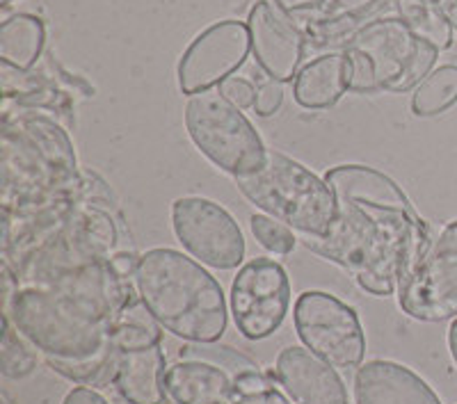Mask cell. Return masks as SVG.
<instances>
[{"label": "cell", "mask_w": 457, "mask_h": 404, "mask_svg": "<svg viewBox=\"0 0 457 404\" xmlns=\"http://www.w3.org/2000/svg\"><path fill=\"white\" fill-rule=\"evenodd\" d=\"M329 234L304 235V247L348 269L359 288L375 297L398 291L400 276L426 251L430 228L411 203H378L337 194Z\"/></svg>", "instance_id": "1"}, {"label": "cell", "mask_w": 457, "mask_h": 404, "mask_svg": "<svg viewBox=\"0 0 457 404\" xmlns=\"http://www.w3.org/2000/svg\"><path fill=\"white\" fill-rule=\"evenodd\" d=\"M133 281L151 316L171 336L187 342H218L227 332L222 285L202 263L177 249H149L140 256Z\"/></svg>", "instance_id": "2"}, {"label": "cell", "mask_w": 457, "mask_h": 404, "mask_svg": "<svg viewBox=\"0 0 457 404\" xmlns=\"http://www.w3.org/2000/svg\"><path fill=\"white\" fill-rule=\"evenodd\" d=\"M234 181L259 210L300 234L325 235L337 222V194L329 183L279 151H268L259 171Z\"/></svg>", "instance_id": "3"}, {"label": "cell", "mask_w": 457, "mask_h": 404, "mask_svg": "<svg viewBox=\"0 0 457 404\" xmlns=\"http://www.w3.org/2000/svg\"><path fill=\"white\" fill-rule=\"evenodd\" d=\"M186 128L193 144L228 177H247L265 165L268 149L261 135L220 87L187 99Z\"/></svg>", "instance_id": "4"}, {"label": "cell", "mask_w": 457, "mask_h": 404, "mask_svg": "<svg viewBox=\"0 0 457 404\" xmlns=\"http://www.w3.org/2000/svg\"><path fill=\"white\" fill-rule=\"evenodd\" d=\"M117 348L114 389L129 404H165L167 361L161 348L162 326L151 316L140 295L120 313L112 329Z\"/></svg>", "instance_id": "5"}, {"label": "cell", "mask_w": 457, "mask_h": 404, "mask_svg": "<svg viewBox=\"0 0 457 404\" xmlns=\"http://www.w3.org/2000/svg\"><path fill=\"white\" fill-rule=\"evenodd\" d=\"M343 51L361 53L373 67L378 92L416 89L435 71L439 48L411 32L403 19H379L359 32Z\"/></svg>", "instance_id": "6"}, {"label": "cell", "mask_w": 457, "mask_h": 404, "mask_svg": "<svg viewBox=\"0 0 457 404\" xmlns=\"http://www.w3.org/2000/svg\"><path fill=\"white\" fill-rule=\"evenodd\" d=\"M395 295L403 313L414 320L457 317V219L448 222L403 272Z\"/></svg>", "instance_id": "7"}, {"label": "cell", "mask_w": 457, "mask_h": 404, "mask_svg": "<svg viewBox=\"0 0 457 404\" xmlns=\"http://www.w3.org/2000/svg\"><path fill=\"white\" fill-rule=\"evenodd\" d=\"M295 332L304 348L338 370L361 366L366 354L364 326L357 311L322 291L302 293L293 309Z\"/></svg>", "instance_id": "8"}, {"label": "cell", "mask_w": 457, "mask_h": 404, "mask_svg": "<svg viewBox=\"0 0 457 404\" xmlns=\"http://www.w3.org/2000/svg\"><path fill=\"white\" fill-rule=\"evenodd\" d=\"M171 228L187 254L213 269H236L245 260V235L227 208L204 197L171 203Z\"/></svg>", "instance_id": "9"}, {"label": "cell", "mask_w": 457, "mask_h": 404, "mask_svg": "<svg viewBox=\"0 0 457 404\" xmlns=\"http://www.w3.org/2000/svg\"><path fill=\"white\" fill-rule=\"evenodd\" d=\"M228 304L236 329L247 341H263L284 325L291 309V279L275 259H252L234 276Z\"/></svg>", "instance_id": "10"}, {"label": "cell", "mask_w": 457, "mask_h": 404, "mask_svg": "<svg viewBox=\"0 0 457 404\" xmlns=\"http://www.w3.org/2000/svg\"><path fill=\"white\" fill-rule=\"evenodd\" d=\"M252 53L250 26L236 19L218 21L199 32L179 60V87L187 96L215 89L238 71Z\"/></svg>", "instance_id": "11"}, {"label": "cell", "mask_w": 457, "mask_h": 404, "mask_svg": "<svg viewBox=\"0 0 457 404\" xmlns=\"http://www.w3.org/2000/svg\"><path fill=\"white\" fill-rule=\"evenodd\" d=\"M252 35V53L268 78L279 83L293 80L300 71L307 37L288 19L275 0H259L247 19Z\"/></svg>", "instance_id": "12"}, {"label": "cell", "mask_w": 457, "mask_h": 404, "mask_svg": "<svg viewBox=\"0 0 457 404\" xmlns=\"http://www.w3.org/2000/svg\"><path fill=\"white\" fill-rule=\"evenodd\" d=\"M275 379L295 404H350V395L334 366L307 348L281 350Z\"/></svg>", "instance_id": "13"}, {"label": "cell", "mask_w": 457, "mask_h": 404, "mask_svg": "<svg viewBox=\"0 0 457 404\" xmlns=\"http://www.w3.org/2000/svg\"><path fill=\"white\" fill-rule=\"evenodd\" d=\"M357 404H442L430 383L414 370L395 361L364 363L354 375Z\"/></svg>", "instance_id": "14"}, {"label": "cell", "mask_w": 457, "mask_h": 404, "mask_svg": "<svg viewBox=\"0 0 457 404\" xmlns=\"http://www.w3.org/2000/svg\"><path fill=\"white\" fill-rule=\"evenodd\" d=\"M167 398L174 404H234V375L204 359H179L167 366Z\"/></svg>", "instance_id": "15"}, {"label": "cell", "mask_w": 457, "mask_h": 404, "mask_svg": "<svg viewBox=\"0 0 457 404\" xmlns=\"http://www.w3.org/2000/svg\"><path fill=\"white\" fill-rule=\"evenodd\" d=\"M353 62L345 51L325 53L297 71L293 83L295 103L304 110H325L337 105L343 94L350 92Z\"/></svg>", "instance_id": "16"}, {"label": "cell", "mask_w": 457, "mask_h": 404, "mask_svg": "<svg viewBox=\"0 0 457 404\" xmlns=\"http://www.w3.org/2000/svg\"><path fill=\"white\" fill-rule=\"evenodd\" d=\"M46 44V28L32 14H16L0 26V60L19 71H32Z\"/></svg>", "instance_id": "17"}, {"label": "cell", "mask_w": 457, "mask_h": 404, "mask_svg": "<svg viewBox=\"0 0 457 404\" xmlns=\"http://www.w3.org/2000/svg\"><path fill=\"white\" fill-rule=\"evenodd\" d=\"M457 103V67L444 64L414 89L411 110L416 117H435Z\"/></svg>", "instance_id": "18"}, {"label": "cell", "mask_w": 457, "mask_h": 404, "mask_svg": "<svg viewBox=\"0 0 457 404\" xmlns=\"http://www.w3.org/2000/svg\"><path fill=\"white\" fill-rule=\"evenodd\" d=\"M395 7L398 16L411 28V32L435 44L439 51L451 48L453 26L430 5V0H395Z\"/></svg>", "instance_id": "19"}, {"label": "cell", "mask_w": 457, "mask_h": 404, "mask_svg": "<svg viewBox=\"0 0 457 404\" xmlns=\"http://www.w3.org/2000/svg\"><path fill=\"white\" fill-rule=\"evenodd\" d=\"M30 341H23L12 317L3 313V345H0V370L10 379H21L35 373L39 354Z\"/></svg>", "instance_id": "20"}, {"label": "cell", "mask_w": 457, "mask_h": 404, "mask_svg": "<svg viewBox=\"0 0 457 404\" xmlns=\"http://www.w3.org/2000/svg\"><path fill=\"white\" fill-rule=\"evenodd\" d=\"M234 383V404H295L275 386V373H263L261 368L243 370L236 375Z\"/></svg>", "instance_id": "21"}, {"label": "cell", "mask_w": 457, "mask_h": 404, "mask_svg": "<svg viewBox=\"0 0 457 404\" xmlns=\"http://www.w3.org/2000/svg\"><path fill=\"white\" fill-rule=\"evenodd\" d=\"M250 227L261 247H265L272 254H291L295 249L297 238L293 235V228L286 227L279 219L270 218V215H252Z\"/></svg>", "instance_id": "22"}, {"label": "cell", "mask_w": 457, "mask_h": 404, "mask_svg": "<svg viewBox=\"0 0 457 404\" xmlns=\"http://www.w3.org/2000/svg\"><path fill=\"white\" fill-rule=\"evenodd\" d=\"M281 103H284V87L279 80L268 78L256 87L254 110L259 117H272L275 112H279Z\"/></svg>", "instance_id": "23"}, {"label": "cell", "mask_w": 457, "mask_h": 404, "mask_svg": "<svg viewBox=\"0 0 457 404\" xmlns=\"http://www.w3.org/2000/svg\"><path fill=\"white\" fill-rule=\"evenodd\" d=\"M220 92L227 96L234 105H238L240 110L245 108H254L256 101V87L247 78H238V76H231V78L224 80L220 85Z\"/></svg>", "instance_id": "24"}, {"label": "cell", "mask_w": 457, "mask_h": 404, "mask_svg": "<svg viewBox=\"0 0 457 404\" xmlns=\"http://www.w3.org/2000/svg\"><path fill=\"white\" fill-rule=\"evenodd\" d=\"M110 263H112V268L117 269L124 279H136L140 256L130 254V251H120V254L110 256Z\"/></svg>", "instance_id": "25"}, {"label": "cell", "mask_w": 457, "mask_h": 404, "mask_svg": "<svg viewBox=\"0 0 457 404\" xmlns=\"http://www.w3.org/2000/svg\"><path fill=\"white\" fill-rule=\"evenodd\" d=\"M62 404H110L99 391L89 389V386H79V389H73L71 393L64 398Z\"/></svg>", "instance_id": "26"}, {"label": "cell", "mask_w": 457, "mask_h": 404, "mask_svg": "<svg viewBox=\"0 0 457 404\" xmlns=\"http://www.w3.org/2000/svg\"><path fill=\"white\" fill-rule=\"evenodd\" d=\"M284 12H304V10H320L328 7L332 0H275Z\"/></svg>", "instance_id": "27"}, {"label": "cell", "mask_w": 457, "mask_h": 404, "mask_svg": "<svg viewBox=\"0 0 457 404\" xmlns=\"http://www.w3.org/2000/svg\"><path fill=\"white\" fill-rule=\"evenodd\" d=\"M430 5L457 30V0H430Z\"/></svg>", "instance_id": "28"}, {"label": "cell", "mask_w": 457, "mask_h": 404, "mask_svg": "<svg viewBox=\"0 0 457 404\" xmlns=\"http://www.w3.org/2000/svg\"><path fill=\"white\" fill-rule=\"evenodd\" d=\"M448 350H451V357L457 366V317L453 320L451 329H448Z\"/></svg>", "instance_id": "29"}, {"label": "cell", "mask_w": 457, "mask_h": 404, "mask_svg": "<svg viewBox=\"0 0 457 404\" xmlns=\"http://www.w3.org/2000/svg\"><path fill=\"white\" fill-rule=\"evenodd\" d=\"M0 3H3V7H7L12 3V0H0Z\"/></svg>", "instance_id": "30"}]
</instances>
